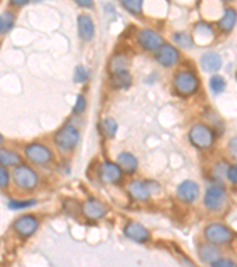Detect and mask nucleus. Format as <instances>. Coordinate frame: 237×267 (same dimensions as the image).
<instances>
[{"label":"nucleus","instance_id":"nucleus-1","mask_svg":"<svg viewBox=\"0 0 237 267\" xmlns=\"http://www.w3.org/2000/svg\"><path fill=\"white\" fill-rule=\"evenodd\" d=\"M13 182L22 189H34L38 183V176L31 167L26 165H17L12 172Z\"/></svg>","mask_w":237,"mask_h":267},{"label":"nucleus","instance_id":"nucleus-2","mask_svg":"<svg viewBox=\"0 0 237 267\" xmlns=\"http://www.w3.org/2000/svg\"><path fill=\"white\" fill-rule=\"evenodd\" d=\"M189 137L191 143L199 148H206L211 146L213 141V134L211 130L202 124L196 125V126L191 128Z\"/></svg>","mask_w":237,"mask_h":267},{"label":"nucleus","instance_id":"nucleus-3","mask_svg":"<svg viewBox=\"0 0 237 267\" xmlns=\"http://www.w3.org/2000/svg\"><path fill=\"white\" fill-rule=\"evenodd\" d=\"M174 85L178 93L182 95L193 94L198 88V80L192 72L183 71L179 72L174 78Z\"/></svg>","mask_w":237,"mask_h":267},{"label":"nucleus","instance_id":"nucleus-4","mask_svg":"<svg viewBox=\"0 0 237 267\" xmlns=\"http://www.w3.org/2000/svg\"><path fill=\"white\" fill-rule=\"evenodd\" d=\"M80 139L78 131L72 126H65L59 130L55 136V141L62 150H71L76 146Z\"/></svg>","mask_w":237,"mask_h":267},{"label":"nucleus","instance_id":"nucleus-5","mask_svg":"<svg viewBox=\"0 0 237 267\" xmlns=\"http://www.w3.org/2000/svg\"><path fill=\"white\" fill-rule=\"evenodd\" d=\"M25 154L30 160L36 164H47L51 160L52 153L45 145L32 143L26 146Z\"/></svg>","mask_w":237,"mask_h":267},{"label":"nucleus","instance_id":"nucleus-6","mask_svg":"<svg viewBox=\"0 0 237 267\" xmlns=\"http://www.w3.org/2000/svg\"><path fill=\"white\" fill-rule=\"evenodd\" d=\"M205 236L211 243L215 245H223V243L229 242L231 240V232L219 223H212L209 225L205 229Z\"/></svg>","mask_w":237,"mask_h":267},{"label":"nucleus","instance_id":"nucleus-7","mask_svg":"<svg viewBox=\"0 0 237 267\" xmlns=\"http://www.w3.org/2000/svg\"><path fill=\"white\" fill-rule=\"evenodd\" d=\"M38 226V220L35 216L23 215L15 221L13 228L21 237H29L37 230Z\"/></svg>","mask_w":237,"mask_h":267},{"label":"nucleus","instance_id":"nucleus-8","mask_svg":"<svg viewBox=\"0 0 237 267\" xmlns=\"http://www.w3.org/2000/svg\"><path fill=\"white\" fill-rule=\"evenodd\" d=\"M225 199L224 190L220 187H212L207 189L205 196H204V204L207 209L217 210L222 207Z\"/></svg>","mask_w":237,"mask_h":267},{"label":"nucleus","instance_id":"nucleus-9","mask_svg":"<svg viewBox=\"0 0 237 267\" xmlns=\"http://www.w3.org/2000/svg\"><path fill=\"white\" fill-rule=\"evenodd\" d=\"M82 212L88 219L97 220L106 215L107 208L103 203L96 200H88L82 207Z\"/></svg>","mask_w":237,"mask_h":267},{"label":"nucleus","instance_id":"nucleus-10","mask_svg":"<svg viewBox=\"0 0 237 267\" xmlns=\"http://www.w3.org/2000/svg\"><path fill=\"white\" fill-rule=\"evenodd\" d=\"M178 196L184 202H193L199 195V188L192 181H185L178 187Z\"/></svg>","mask_w":237,"mask_h":267},{"label":"nucleus","instance_id":"nucleus-11","mask_svg":"<svg viewBox=\"0 0 237 267\" xmlns=\"http://www.w3.org/2000/svg\"><path fill=\"white\" fill-rule=\"evenodd\" d=\"M163 39L157 32L152 31V30H143L139 35V43L140 45L146 50H156L159 49L161 45Z\"/></svg>","mask_w":237,"mask_h":267},{"label":"nucleus","instance_id":"nucleus-12","mask_svg":"<svg viewBox=\"0 0 237 267\" xmlns=\"http://www.w3.org/2000/svg\"><path fill=\"white\" fill-rule=\"evenodd\" d=\"M125 234L127 237L136 242H145L150 237V233L145 228L143 225L138 222H130L125 227Z\"/></svg>","mask_w":237,"mask_h":267},{"label":"nucleus","instance_id":"nucleus-13","mask_svg":"<svg viewBox=\"0 0 237 267\" xmlns=\"http://www.w3.org/2000/svg\"><path fill=\"white\" fill-rule=\"evenodd\" d=\"M77 24H78V35H80L81 39H83L84 42L91 41L94 37V32H95L93 19L89 17L88 15H81L80 17H78Z\"/></svg>","mask_w":237,"mask_h":267},{"label":"nucleus","instance_id":"nucleus-14","mask_svg":"<svg viewBox=\"0 0 237 267\" xmlns=\"http://www.w3.org/2000/svg\"><path fill=\"white\" fill-rule=\"evenodd\" d=\"M151 190L152 189H151L150 183L144 182V181H133L128 186V191H130L131 196L139 201L147 200L151 195Z\"/></svg>","mask_w":237,"mask_h":267},{"label":"nucleus","instance_id":"nucleus-15","mask_svg":"<svg viewBox=\"0 0 237 267\" xmlns=\"http://www.w3.org/2000/svg\"><path fill=\"white\" fill-rule=\"evenodd\" d=\"M157 59L164 67H171L178 61V51L169 44L163 45L158 50Z\"/></svg>","mask_w":237,"mask_h":267},{"label":"nucleus","instance_id":"nucleus-16","mask_svg":"<svg viewBox=\"0 0 237 267\" xmlns=\"http://www.w3.org/2000/svg\"><path fill=\"white\" fill-rule=\"evenodd\" d=\"M100 176L103 182L115 183L121 178V169L116 164L106 161V163L102 164L100 169Z\"/></svg>","mask_w":237,"mask_h":267},{"label":"nucleus","instance_id":"nucleus-17","mask_svg":"<svg viewBox=\"0 0 237 267\" xmlns=\"http://www.w3.org/2000/svg\"><path fill=\"white\" fill-rule=\"evenodd\" d=\"M202 68L207 72H215L222 67V58L216 52H206L200 59Z\"/></svg>","mask_w":237,"mask_h":267},{"label":"nucleus","instance_id":"nucleus-18","mask_svg":"<svg viewBox=\"0 0 237 267\" xmlns=\"http://www.w3.org/2000/svg\"><path fill=\"white\" fill-rule=\"evenodd\" d=\"M22 164V158L13 151L0 148V165L3 166H17Z\"/></svg>","mask_w":237,"mask_h":267},{"label":"nucleus","instance_id":"nucleus-19","mask_svg":"<svg viewBox=\"0 0 237 267\" xmlns=\"http://www.w3.org/2000/svg\"><path fill=\"white\" fill-rule=\"evenodd\" d=\"M117 163L126 172H134L138 167V160L130 152H123L117 156Z\"/></svg>","mask_w":237,"mask_h":267},{"label":"nucleus","instance_id":"nucleus-20","mask_svg":"<svg viewBox=\"0 0 237 267\" xmlns=\"http://www.w3.org/2000/svg\"><path fill=\"white\" fill-rule=\"evenodd\" d=\"M131 83L132 77L127 70L115 72V74H113V76H111V84H113L114 88L126 89L130 87Z\"/></svg>","mask_w":237,"mask_h":267},{"label":"nucleus","instance_id":"nucleus-21","mask_svg":"<svg viewBox=\"0 0 237 267\" xmlns=\"http://www.w3.org/2000/svg\"><path fill=\"white\" fill-rule=\"evenodd\" d=\"M199 256L204 262L212 263L213 261H216L217 259H219L220 253H219V250L216 248V247L205 245V246H202L199 248Z\"/></svg>","mask_w":237,"mask_h":267},{"label":"nucleus","instance_id":"nucleus-22","mask_svg":"<svg viewBox=\"0 0 237 267\" xmlns=\"http://www.w3.org/2000/svg\"><path fill=\"white\" fill-rule=\"evenodd\" d=\"M237 21V13L233 9H226L224 12V16L219 21L220 29L224 30V31H230L236 24Z\"/></svg>","mask_w":237,"mask_h":267},{"label":"nucleus","instance_id":"nucleus-23","mask_svg":"<svg viewBox=\"0 0 237 267\" xmlns=\"http://www.w3.org/2000/svg\"><path fill=\"white\" fill-rule=\"evenodd\" d=\"M127 65H128V61L126 57L124 56H116L110 61V70L113 74L118 71H124L127 70Z\"/></svg>","mask_w":237,"mask_h":267},{"label":"nucleus","instance_id":"nucleus-24","mask_svg":"<svg viewBox=\"0 0 237 267\" xmlns=\"http://www.w3.org/2000/svg\"><path fill=\"white\" fill-rule=\"evenodd\" d=\"M102 130H103L104 133H106L107 137H114L115 133L117 131V124L114 119L107 118L102 121Z\"/></svg>","mask_w":237,"mask_h":267},{"label":"nucleus","instance_id":"nucleus-25","mask_svg":"<svg viewBox=\"0 0 237 267\" xmlns=\"http://www.w3.org/2000/svg\"><path fill=\"white\" fill-rule=\"evenodd\" d=\"M210 87H211L213 93L216 94L222 93V92H224V89L226 87L225 80L222 76L215 75V76H212L211 80H210Z\"/></svg>","mask_w":237,"mask_h":267},{"label":"nucleus","instance_id":"nucleus-26","mask_svg":"<svg viewBox=\"0 0 237 267\" xmlns=\"http://www.w3.org/2000/svg\"><path fill=\"white\" fill-rule=\"evenodd\" d=\"M174 41L182 48H191L193 45L192 38L187 34H184V32H178V34L174 35Z\"/></svg>","mask_w":237,"mask_h":267},{"label":"nucleus","instance_id":"nucleus-27","mask_svg":"<svg viewBox=\"0 0 237 267\" xmlns=\"http://www.w3.org/2000/svg\"><path fill=\"white\" fill-rule=\"evenodd\" d=\"M36 203L34 200H25V201H17V200H11L9 202V208L13 210H19V209H25V208L32 207Z\"/></svg>","mask_w":237,"mask_h":267},{"label":"nucleus","instance_id":"nucleus-28","mask_svg":"<svg viewBox=\"0 0 237 267\" xmlns=\"http://www.w3.org/2000/svg\"><path fill=\"white\" fill-rule=\"evenodd\" d=\"M124 5L128 11L138 15V13L141 12V9H143V0H125Z\"/></svg>","mask_w":237,"mask_h":267},{"label":"nucleus","instance_id":"nucleus-29","mask_svg":"<svg viewBox=\"0 0 237 267\" xmlns=\"http://www.w3.org/2000/svg\"><path fill=\"white\" fill-rule=\"evenodd\" d=\"M88 78V72L85 69L82 67V65H78V67L75 69V81L76 82H84Z\"/></svg>","mask_w":237,"mask_h":267},{"label":"nucleus","instance_id":"nucleus-30","mask_svg":"<svg viewBox=\"0 0 237 267\" xmlns=\"http://www.w3.org/2000/svg\"><path fill=\"white\" fill-rule=\"evenodd\" d=\"M85 105H87V102H85V99L82 97V95H80V97L77 98L76 104H75L74 108H72V112H74V113H81V112L84 111Z\"/></svg>","mask_w":237,"mask_h":267},{"label":"nucleus","instance_id":"nucleus-31","mask_svg":"<svg viewBox=\"0 0 237 267\" xmlns=\"http://www.w3.org/2000/svg\"><path fill=\"white\" fill-rule=\"evenodd\" d=\"M212 266H216V267H233V266H236V263L235 262H232L231 260H226V259H217L216 261H213L211 263Z\"/></svg>","mask_w":237,"mask_h":267},{"label":"nucleus","instance_id":"nucleus-32","mask_svg":"<svg viewBox=\"0 0 237 267\" xmlns=\"http://www.w3.org/2000/svg\"><path fill=\"white\" fill-rule=\"evenodd\" d=\"M226 176H228L230 182L237 184V164L229 167L228 171H226Z\"/></svg>","mask_w":237,"mask_h":267},{"label":"nucleus","instance_id":"nucleus-33","mask_svg":"<svg viewBox=\"0 0 237 267\" xmlns=\"http://www.w3.org/2000/svg\"><path fill=\"white\" fill-rule=\"evenodd\" d=\"M9 184V172L4 167L0 166V187L5 188Z\"/></svg>","mask_w":237,"mask_h":267},{"label":"nucleus","instance_id":"nucleus-34","mask_svg":"<svg viewBox=\"0 0 237 267\" xmlns=\"http://www.w3.org/2000/svg\"><path fill=\"white\" fill-rule=\"evenodd\" d=\"M228 148H229L230 154H231L233 158H236V159H237V137L232 138V139H230Z\"/></svg>","mask_w":237,"mask_h":267},{"label":"nucleus","instance_id":"nucleus-35","mask_svg":"<svg viewBox=\"0 0 237 267\" xmlns=\"http://www.w3.org/2000/svg\"><path fill=\"white\" fill-rule=\"evenodd\" d=\"M74 2L76 3L78 6H81V8L90 9V8H93V6H94L93 0H74Z\"/></svg>","mask_w":237,"mask_h":267},{"label":"nucleus","instance_id":"nucleus-36","mask_svg":"<svg viewBox=\"0 0 237 267\" xmlns=\"http://www.w3.org/2000/svg\"><path fill=\"white\" fill-rule=\"evenodd\" d=\"M29 0H11V4L13 5H24Z\"/></svg>","mask_w":237,"mask_h":267},{"label":"nucleus","instance_id":"nucleus-37","mask_svg":"<svg viewBox=\"0 0 237 267\" xmlns=\"http://www.w3.org/2000/svg\"><path fill=\"white\" fill-rule=\"evenodd\" d=\"M5 31L4 29V22H3V17H0V32Z\"/></svg>","mask_w":237,"mask_h":267},{"label":"nucleus","instance_id":"nucleus-38","mask_svg":"<svg viewBox=\"0 0 237 267\" xmlns=\"http://www.w3.org/2000/svg\"><path fill=\"white\" fill-rule=\"evenodd\" d=\"M2 143H3V136L0 134V144H2Z\"/></svg>","mask_w":237,"mask_h":267},{"label":"nucleus","instance_id":"nucleus-39","mask_svg":"<svg viewBox=\"0 0 237 267\" xmlns=\"http://www.w3.org/2000/svg\"><path fill=\"white\" fill-rule=\"evenodd\" d=\"M121 2H123V3H124V2H125V0H121Z\"/></svg>","mask_w":237,"mask_h":267},{"label":"nucleus","instance_id":"nucleus-40","mask_svg":"<svg viewBox=\"0 0 237 267\" xmlns=\"http://www.w3.org/2000/svg\"><path fill=\"white\" fill-rule=\"evenodd\" d=\"M225 2H229V0H225Z\"/></svg>","mask_w":237,"mask_h":267},{"label":"nucleus","instance_id":"nucleus-41","mask_svg":"<svg viewBox=\"0 0 237 267\" xmlns=\"http://www.w3.org/2000/svg\"><path fill=\"white\" fill-rule=\"evenodd\" d=\"M36 2H38V0H36Z\"/></svg>","mask_w":237,"mask_h":267}]
</instances>
